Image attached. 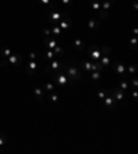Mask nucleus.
<instances>
[{"mask_svg": "<svg viewBox=\"0 0 138 154\" xmlns=\"http://www.w3.org/2000/svg\"><path fill=\"white\" fill-rule=\"evenodd\" d=\"M98 17H99L101 20H106V18H108V14H106V11L99 10V11H98Z\"/></svg>", "mask_w": 138, "mask_h": 154, "instance_id": "393cba45", "label": "nucleus"}, {"mask_svg": "<svg viewBox=\"0 0 138 154\" xmlns=\"http://www.w3.org/2000/svg\"><path fill=\"white\" fill-rule=\"evenodd\" d=\"M58 99H60V96L55 93V92H48L47 94V100H50V101H53V103H55V101H58Z\"/></svg>", "mask_w": 138, "mask_h": 154, "instance_id": "4468645a", "label": "nucleus"}, {"mask_svg": "<svg viewBox=\"0 0 138 154\" xmlns=\"http://www.w3.org/2000/svg\"><path fill=\"white\" fill-rule=\"evenodd\" d=\"M110 94H112V97L115 99L116 101H119V100H123V96H124V92L119 88V89H113V90L110 92Z\"/></svg>", "mask_w": 138, "mask_h": 154, "instance_id": "39448f33", "label": "nucleus"}, {"mask_svg": "<svg viewBox=\"0 0 138 154\" xmlns=\"http://www.w3.org/2000/svg\"><path fill=\"white\" fill-rule=\"evenodd\" d=\"M106 94H108V89H105V90H101L98 93V99L99 100H103V99L106 97Z\"/></svg>", "mask_w": 138, "mask_h": 154, "instance_id": "b1692460", "label": "nucleus"}, {"mask_svg": "<svg viewBox=\"0 0 138 154\" xmlns=\"http://www.w3.org/2000/svg\"><path fill=\"white\" fill-rule=\"evenodd\" d=\"M99 53H101V56H109L112 54V49L110 47H99Z\"/></svg>", "mask_w": 138, "mask_h": 154, "instance_id": "dca6fc26", "label": "nucleus"}, {"mask_svg": "<svg viewBox=\"0 0 138 154\" xmlns=\"http://www.w3.org/2000/svg\"><path fill=\"white\" fill-rule=\"evenodd\" d=\"M33 93H34V97H36L37 101H44V94H43V89H41V88H34Z\"/></svg>", "mask_w": 138, "mask_h": 154, "instance_id": "6e6552de", "label": "nucleus"}, {"mask_svg": "<svg viewBox=\"0 0 138 154\" xmlns=\"http://www.w3.org/2000/svg\"><path fill=\"white\" fill-rule=\"evenodd\" d=\"M102 101H103V104H105V107H106V108H115V104L117 103L116 100H115L113 97H110V96H106Z\"/></svg>", "mask_w": 138, "mask_h": 154, "instance_id": "423d86ee", "label": "nucleus"}, {"mask_svg": "<svg viewBox=\"0 0 138 154\" xmlns=\"http://www.w3.org/2000/svg\"><path fill=\"white\" fill-rule=\"evenodd\" d=\"M10 56H11V50L4 46V47L1 49V51H0V57H1V58H8Z\"/></svg>", "mask_w": 138, "mask_h": 154, "instance_id": "ddd939ff", "label": "nucleus"}, {"mask_svg": "<svg viewBox=\"0 0 138 154\" xmlns=\"http://www.w3.org/2000/svg\"><path fill=\"white\" fill-rule=\"evenodd\" d=\"M82 67H83V70H86V72H89L90 71V67H91V63H89V61H82Z\"/></svg>", "mask_w": 138, "mask_h": 154, "instance_id": "5701e85b", "label": "nucleus"}, {"mask_svg": "<svg viewBox=\"0 0 138 154\" xmlns=\"http://www.w3.org/2000/svg\"><path fill=\"white\" fill-rule=\"evenodd\" d=\"M120 89L123 92H126V90H129L130 89V84H129V81H122L120 82V86H119Z\"/></svg>", "mask_w": 138, "mask_h": 154, "instance_id": "f3484780", "label": "nucleus"}, {"mask_svg": "<svg viewBox=\"0 0 138 154\" xmlns=\"http://www.w3.org/2000/svg\"><path fill=\"white\" fill-rule=\"evenodd\" d=\"M51 34H54V36H61L62 29L58 25H51Z\"/></svg>", "mask_w": 138, "mask_h": 154, "instance_id": "2eb2a0df", "label": "nucleus"}, {"mask_svg": "<svg viewBox=\"0 0 138 154\" xmlns=\"http://www.w3.org/2000/svg\"><path fill=\"white\" fill-rule=\"evenodd\" d=\"M112 70L115 71V72H117L122 78H127V77H126V74H124V72H126V67L122 65V64L115 63V64H113V67H112Z\"/></svg>", "mask_w": 138, "mask_h": 154, "instance_id": "20e7f679", "label": "nucleus"}, {"mask_svg": "<svg viewBox=\"0 0 138 154\" xmlns=\"http://www.w3.org/2000/svg\"><path fill=\"white\" fill-rule=\"evenodd\" d=\"M41 53H43V56L46 57L48 61H51V60H54V58H55L54 51H53L51 49H46V51H43V50H41Z\"/></svg>", "mask_w": 138, "mask_h": 154, "instance_id": "9b49d317", "label": "nucleus"}, {"mask_svg": "<svg viewBox=\"0 0 138 154\" xmlns=\"http://www.w3.org/2000/svg\"><path fill=\"white\" fill-rule=\"evenodd\" d=\"M133 88L137 89V78L135 77H133Z\"/></svg>", "mask_w": 138, "mask_h": 154, "instance_id": "c756f323", "label": "nucleus"}, {"mask_svg": "<svg viewBox=\"0 0 138 154\" xmlns=\"http://www.w3.org/2000/svg\"><path fill=\"white\" fill-rule=\"evenodd\" d=\"M1 153H4V150H1V149H0V154H1Z\"/></svg>", "mask_w": 138, "mask_h": 154, "instance_id": "2f4dec72", "label": "nucleus"}, {"mask_svg": "<svg viewBox=\"0 0 138 154\" xmlns=\"http://www.w3.org/2000/svg\"><path fill=\"white\" fill-rule=\"evenodd\" d=\"M87 25H89L93 31H98V29H101V22L97 21V20H90V21L87 22Z\"/></svg>", "mask_w": 138, "mask_h": 154, "instance_id": "9d476101", "label": "nucleus"}, {"mask_svg": "<svg viewBox=\"0 0 138 154\" xmlns=\"http://www.w3.org/2000/svg\"><path fill=\"white\" fill-rule=\"evenodd\" d=\"M21 61H22V56L18 54V53H14L11 56L7 58V63L10 64V65H20Z\"/></svg>", "mask_w": 138, "mask_h": 154, "instance_id": "7ed1b4c3", "label": "nucleus"}, {"mask_svg": "<svg viewBox=\"0 0 138 154\" xmlns=\"http://www.w3.org/2000/svg\"><path fill=\"white\" fill-rule=\"evenodd\" d=\"M99 75H101V74H99L98 71H93V72H91V79H93V81H97V79L99 78Z\"/></svg>", "mask_w": 138, "mask_h": 154, "instance_id": "a878e982", "label": "nucleus"}, {"mask_svg": "<svg viewBox=\"0 0 138 154\" xmlns=\"http://www.w3.org/2000/svg\"><path fill=\"white\" fill-rule=\"evenodd\" d=\"M113 4V0H105L103 1V7H102V11H106V10H109V7Z\"/></svg>", "mask_w": 138, "mask_h": 154, "instance_id": "6ab92c4d", "label": "nucleus"}, {"mask_svg": "<svg viewBox=\"0 0 138 154\" xmlns=\"http://www.w3.org/2000/svg\"><path fill=\"white\" fill-rule=\"evenodd\" d=\"M75 46L77 47V50L83 51V50L86 49V42L83 39H75Z\"/></svg>", "mask_w": 138, "mask_h": 154, "instance_id": "f8f14e48", "label": "nucleus"}, {"mask_svg": "<svg viewBox=\"0 0 138 154\" xmlns=\"http://www.w3.org/2000/svg\"><path fill=\"white\" fill-rule=\"evenodd\" d=\"M93 8L97 10V11H99V1L98 0H93Z\"/></svg>", "mask_w": 138, "mask_h": 154, "instance_id": "cd10ccee", "label": "nucleus"}, {"mask_svg": "<svg viewBox=\"0 0 138 154\" xmlns=\"http://www.w3.org/2000/svg\"><path fill=\"white\" fill-rule=\"evenodd\" d=\"M127 71H129V75H130V74L135 75V72H137V65H135V64H131L130 67H127Z\"/></svg>", "mask_w": 138, "mask_h": 154, "instance_id": "aec40b11", "label": "nucleus"}, {"mask_svg": "<svg viewBox=\"0 0 138 154\" xmlns=\"http://www.w3.org/2000/svg\"><path fill=\"white\" fill-rule=\"evenodd\" d=\"M102 57V60L99 61V63L102 64L103 67H106V65H109V63H110V60H109V56H101Z\"/></svg>", "mask_w": 138, "mask_h": 154, "instance_id": "412c9836", "label": "nucleus"}, {"mask_svg": "<svg viewBox=\"0 0 138 154\" xmlns=\"http://www.w3.org/2000/svg\"><path fill=\"white\" fill-rule=\"evenodd\" d=\"M130 44H131V49L133 50L137 49V38H133V39L130 40Z\"/></svg>", "mask_w": 138, "mask_h": 154, "instance_id": "bb28decb", "label": "nucleus"}, {"mask_svg": "<svg viewBox=\"0 0 138 154\" xmlns=\"http://www.w3.org/2000/svg\"><path fill=\"white\" fill-rule=\"evenodd\" d=\"M7 142H8L7 136L4 135V133H1V135H0V146H6Z\"/></svg>", "mask_w": 138, "mask_h": 154, "instance_id": "4be33fe9", "label": "nucleus"}, {"mask_svg": "<svg viewBox=\"0 0 138 154\" xmlns=\"http://www.w3.org/2000/svg\"><path fill=\"white\" fill-rule=\"evenodd\" d=\"M103 70V65L98 60H93L91 61V67H90V71H98V72H101Z\"/></svg>", "mask_w": 138, "mask_h": 154, "instance_id": "0eeeda50", "label": "nucleus"}, {"mask_svg": "<svg viewBox=\"0 0 138 154\" xmlns=\"http://www.w3.org/2000/svg\"><path fill=\"white\" fill-rule=\"evenodd\" d=\"M44 89L47 92H54L55 90V86H54V84L53 82H46L44 84Z\"/></svg>", "mask_w": 138, "mask_h": 154, "instance_id": "a211bd4d", "label": "nucleus"}, {"mask_svg": "<svg viewBox=\"0 0 138 154\" xmlns=\"http://www.w3.org/2000/svg\"><path fill=\"white\" fill-rule=\"evenodd\" d=\"M65 72H66L68 81L70 82V84H75V82H77V81H80V78H82V72L77 70L76 67H68V65H66Z\"/></svg>", "mask_w": 138, "mask_h": 154, "instance_id": "f257e3e1", "label": "nucleus"}, {"mask_svg": "<svg viewBox=\"0 0 138 154\" xmlns=\"http://www.w3.org/2000/svg\"><path fill=\"white\" fill-rule=\"evenodd\" d=\"M62 4H70L72 3V0H61Z\"/></svg>", "mask_w": 138, "mask_h": 154, "instance_id": "7c9ffc66", "label": "nucleus"}, {"mask_svg": "<svg viewBox=\"0 0 138 154\" xmlns=\"http://www.w3.org/2000/svg\"><path fill=\"white\" fill-rule=\"evenodd\" d=\"M87 54H89L93 60H99V58H101V53H99V50H98V49H94V50L89 49Z\"/></svg>", "mask_w": 138, "mask_h": 154, "instance_id": "1a4fd4ad", "label": "nucleus"}, {"mask_svg": "<svg viewBox=\"0 0 138 154\" xmlns=\"http://www.w3.org/2000/svg\"><path fill=\"white\" fill-rule=\"evenodd\" d=\"M43 34H44V36L47 38V36H50V35H51V31H50L48 28H44V29H43Z\"/></svg>", "mask_w": 138, "mask_h": 154, "instance_id": "c85d7f7f", "label": "nucleus"}, {"mask_svg": "<svg viewBox=\"0 0 138 154\" xmlns=\"http://www.w3.org/2000/svg\"><path fill=\"white\" fill-rule=\"evenodd\" d=\"M40 67H43L40 60H37V61H29V64L25 67V71H26L28 75H33L34 71L37 70V68H40Z\"/></svg>", "mask_w": 138, "mask_h": 154, "instance_id": "f03ea898", "label": "nucleus"}]
</instances>
